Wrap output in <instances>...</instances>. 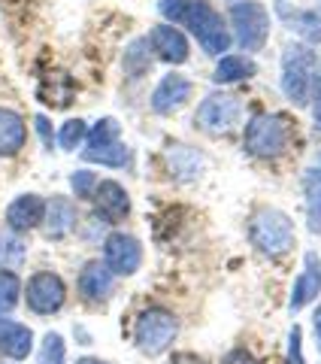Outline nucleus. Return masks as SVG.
<instances>
[{
  "label": "nucleus",
  "instance_id": "1",
  "mask_svg": "<svg viewBox=\"0 0 321 364\" xmlns=\"http://www.w3.org/2000/svg\"><path fill=\"white\" fill-rule=\"evenodd\" d=\"M251 243L270 258H279L285 252H291V246H294L291 219L282 210L261 207L255 215H251Z\"/></svg>",
  "mask_w": 321,
  "mask_h": 364
},
{
  "label": "nucleus",
  "instance_id": "2",
  "mask_svg": "<svg viewBox=\"0 0 321 364\" xmlns=\"http://www.w3.org/2000/svg\"><path fill=\"white\" fill-rule=\"evenodd\" d=\"M182 21H185L188 31L197 37L206 55H222L224 49H231V31H227L222 16L215 13L206 0H191Z\"/></svg>",
  "mask_w": 321,
  "mask_h": 364
},
{
  "label": "nucleus",
  "instance_id": "3",
  "mask_svg": "<svg viewBox=\"0 0 321 364\" xmlns=\"http://www.w3.org/2000/svg\"><path fill=\"white\" fill-rule=\"evenodd\" d=\"M179 334V322L170 310H160V306H148L136 316L134 325V343L140 346L146 355H160Z\"/></svg>",
  "mask_w": 321,
  "mask_h": 364
},
{
  "label": "nucleus",
  "instance_id": "4",
  "mask_svg": "<svg viewBox=\"0 0 321 364\" xmlns=\"http://www.w3.org/2000/svg\"><path fill=\"white\" fill-rule=\"evenodd\" d=\"M315 79V55L306 46H288L282 55V91L291 97V104L303 107Z\"/></svg>",
  "mask_w": 321,
  "mask_h": 364
},
{
  "label": "nucleus",
  "instance_id": "5",
  "mask_svg": "<svg viewBox=\"0 0 321 364\" xmlns=\"http://www.w3.org/2000/svg\"><path fill=\"white\" fill-rule=\"evenodd\" d=\"M288 146V122L282 116H255L246 124V149L255 158H276Z\"/></svg>",
  "mask_w": 321,
  "mask_h": 364
},
{
  "label": "nucleus",
  "instance_id": "6",
  "mask_svg": "<svg viewBox=\"0 0 321 364\" xmlns=\"http://www.w3.org/2000/svg\"><path fill=\"white\" fill-rule=\"evenodd\" d=\"M231 25H234L236 46L246 52L261 49L270 37V16L255 0H243V4L231 6Z\"/></svg>",
  "mask_w": 321,
  "mask_h": 364
},
{
  "label": "nucleus",
  "instance_id": "7",
  "mask_svg": "<svg viewBox=\"0 0 321 364\" xmlns=\"http://www.w3.org/2000/svg\"><path fill=\"white\" fill-rule=\"evenodd\" d=\"M239 112H243V107H239L236 97L210 95V97H203V104L194 112V124H197L203 134H224L239 122Z\"/></svg>",
  "mask_w": 321,
  "mask_h": 364
},
{
  "label": "nucleus",
  "instance_id": "8",
  "mask_svg": "<svg viewBox=\"0 0 321 364\" xmlns=\"http://www.w3.org/2000/svg\"><path fill=\"white\" fill-rule=\"evenodd\" d=\"M25 298H28V306H31L33 313L52 316V313H58L61 306H64V301H67V286H64V279L58 277V273L40 270V273H33V277L28 279Z\"/></svg>",
  "mask_w": 321,
  "mask_h": 364
},
{
  "label": "nucleus",
  "instance_id": "9",
  "mask_svg": "<svg viewBox=\"0 0 321 364\" xmlns=\"http://www.w3.org/2000/svg\"><path fill=\"white\" fill-rule=\"evenodd\" d=\"M103 261L112 277H131L143 261V246L131 234H109L103 243Z\"/></svg>",
  "mask_w": 321,
  "mask_h": 364
},
{
  "label": "nucleus",
  "instance_id": "10",
  "mask_svg": "<svg viewBox=\"0 0 321 364\" xmlns=\"http://www.w3.org/2000/svg\"><path fill=\"white\" fill-rule=\"evenodd\" d=\"M94 210L103 215L107 222H119V219H128L131 213V198L128 191H124V186H119L116 179H103L97 182L94 188Z\"/></svg>",
  "mask_w": 321,
  "mask_h": 364
},
{
  "label": "nucleus",
  "instance_id": "11",
  "mask_svg": "<svg viewBox=\"0 0 321 364\" xmlns=\"http://www.w3.org/2000/svg\"><path fill=\"white\" fill-rule=\"evenodd\" d=\"M188 97H191L188 79L182 73H167L158 82V88L152 91V109L158 112V116H170V112H176Z\"/></svg>",
  "mask_w": 321,
  "mask_h": 364
},
{
  "label": "nucleus",
  "instance_id": "12",
  "mask_svg": "<svg viewBox=\"0 0 321 364\" xmlns=\"http://www.w3.org/2000/svg\"><path fill=\"white\" fill-rule=\"evenodd\" d=\"M148 46H152V55H158V58L167 64L188 61V40H185V33L173 25H158L148 33Z\"/></svg>",
  "mask_w": 321,
  "mask_h": 364
},
{
  "label": "nucleus",
  "instance_id": "13",
  "mask_svg": "<svg viewBox=\"0 0 321 364\" xmlns=\"http://www.w3.org/2000/svg\"><path fill=\"white\" fill-rule=\"evenodd\" d=\"M43 213H45V200L28 191V195H18L6 207V222L13 231H33L37 225H43Z\"/></svg>",
  "mask_w": 321,
  "mask_h": 364
},
{
  "label": "nucleus",
  "instance_id": "14",
  "mask_svg": "<svg viewBox=\"0 0 321 364\" xmlns=\"http://www.w3.org/2000/svg\"><path fill=\"white\" fill-rule=\"evenodd\" d=\"M0 352L13 361H25L33 352V331L21 322L4 318V322H0Z\"/></svg>",
  "mask_w": 321,
  "mask_h": 364
},
{
  "label": "nucleus",
  "instance_id": "15",
  "mask_svg": "<svg viewBox=\"0 0 321 364\" xmlns=\"http://www.w3.org/2000/svg\"><path fill=\"white\" fill-rule=\"evenodd\" d=\"M76 225V210L67 198H52L45 200V213H43V231L52 240H61L64 234H70Z\"/></svg>",
  "mask_w": 321,
  "mask_h": 364
},
{
  "label": "nucleus",
  "instance_id": "16",
  "mask_svg": "<svg viewBox=\"0 0 321 364\" xmlns=\"http://www.w3.org/2000/svg\"><path fill=\"white\" fill-rule=\"evenodd\" d=\"M303 273L294 286V294H291V310H303L306 304H312L321 291V261L315 252H306V261H303Z\"/></svg>",
  "mask_w": 321,
  "mask_h": 364
},
{
  "label": "nucleus",
  "instance_id": "17",
  "mask_svg": "<svg viewBox=\"0 0 321 364\" xmlns=\"http://www.w3.org/2000/svg\"><path fill=\"white\" fill-rule=\"evenodd\" d=\"M79 291L85 301H107L112 294V273L100 261H88L79 273Z\"/></svg>",
  "mask_w": 321,
  "mask_h": 364
},
{
  "label": "nucleus",
  "instance_id": "18",
  "mask_svg": "<svg viewBox=\"0 0 321 364\" xmlns=\"http://www.w3.org/2000/svg\"><path fill=\"white\" fill-rule=\"evenodd\" d=\"M28 140V128L16 109L0 107V155L13 158L21 152V146Z\"/></svg>",
  "mask_w": 321,
  "mask_h": 364
},
{
  "label": "nucleus",
  "instance_id": "19",
  "mask_svg": "<svg viewBox=\"0 0 321 364\" xmlns=\"http://www.w3.org/2000/svg\"><path fill=\"white\" fill-rule=\"evenodd\" d=\"M276 9H279V16L285 18V25H291L297 33H303L309 43H321V16L300 13V9H294L291 4H285V0H279Z\"/></svg>",
  "mask_w": 321,
  "mask_h": 364
},
{
  "label": "nucleus",
  "instance_id": "20",
  "mask_svg": "<svg viewBox=\"0 0 321 364\" xmlns=\"http://www.w3.org/2000/svg\"><path fill=\"white\" fill-rule=\"evenodd\" d=\"M258 67L251 58H246V55H224V58L219 61V67L212 70V82L219 85H227V82H243V79L255 76Z\"/></svg>",
  "mask_w": 321,
  "mask_h": 364
},
{
  "label": "nucleus",
  "instance_id": "21",
  "mask_svg": "<svg viewBox=\"0 0 321 364\" xmlns=\"http://www.w3.org/2000/svg\"><path fill=\"white\" fill-rule=\"evenodd\" d=\"M303 191H306V219H309V231L321 234V167H312L303 179Z\"/></svg>",
  "mask_w": 321,
  "mask_h": 364
},
{
  "label": "nucleus",
  "instance_id": "22",
  "mask_svg": "<svg viewBox=\"0 0 321 364\" xmlns=\"http://www.w3.org/2000/svg\"><path fill=\"white\" fill-rule=\"evenodd\" d=\"M82 158L88 164H103V167H128L131 164V149L124 143H109L100 149H85Z\"/></svg>",
  "mask_w": 321,
  "mask_h": 364
},
{
  "label": "nucleus",
  "instance_id": "23",
  "mask_svg": "<svg viewBox=\"0 0 321 364\" xmlns=\"http://www.w3.org/2000/svg\"><path fill=\"white\" fill-rule=\"evenodd\" d=\"M148 67H152V46L148 40H134L124 52V70L128 76H146Z\"/></svg>",
  "mask_w": 321,
  "mask_h": 364
},
{
  "label": "nucleus",
  "instance_id": "24",
  "mask_svg": "<svg viewBox=\"0 0 321 364\" xmlns=\"http://www.w3.org/2000/svg\"><path fill=\"white\" fill-rule=\"evenodd\" d=\"M119 136H121V124L116 119H100V122H94V128L88 131V149L119 143Z\"/></svg>",
  "mask_w": 321,
  "mask_h": 364
},
{
  "label": "nucleus",
  "instance_id": "25",
  "mask_svg": "<svg viewBox=\"0 0 321 364\" xmlns=\"http://www.w3.org/2000/svg\"><path fill=\"white\" fill-rule=\"evenodd\" d=\"M21 282L13 270H0V313H9L18 304Z\"/></svg>",
  "mask_w": 321,
  "mask_h": 364
},
{
  "label": "nucleus",
  "instance_id": "26",
  "mask_svg": "<svg viewBox=\"0 0 321 364\" xmlns=\"http://www.w3.org/2000/svg\"><path fill=\"white\" fill-rule=\"evenodd\" d=\"M85 136H88L85 122H82V119H70V122L61 124V131H58V146H61L64 152H73L76 146H82Z\"/></svg>",
  "mask_w": 321,
  "mask_h": 364
},
{
  "label": "nucleus",
  "instance_id": "27",
  "mask_svg": "<svg viewBox=\"0 0 321 364\" xmlns=\"http://www.w3.org/2000/svg\"><path fill=\"white\" fill-rule=\"evenodd\" d=\"M67 355V346H64V337L49 331L40 343V364H64Z\"/></svg>",
  "mask_w": 321,
  "mask_h": 364
},
{
  "label": "nucleus",
  "instance_id": "28",
  "mask_svg": "<svg viewBox=\"0 0 321 364\" xmlns=\"http://www.w3.org/2000/svg\"><path fill=\"white\" fill-rule=\"evenodd\" d=\"M70 186H73V195L79 198H91L97 188V176L94 170H76V173L70 176Z\"/></svg>",
  "mask_w": 321,
  "mask_h": 364
},
{
  "label": "nucleus",
  "instance_id": "29",
  "mask_svg": "<svg viewBox=\"0 0 321 364\" xmlns=\"http://www.w3.org/2000/svg\"><path fill=\"white\" fill-rule=\"evenodd\" d=\"M188 4H191V0H160L158 9H160V16H167L170 21H182V18H185Z\"/></svg>",
  "mask_w": 321,
  "mask_h": 364
},
{
  "label": "nucleus",
  "instance_id": "30",
  "mask_svg": "<svg viewBox=\"0 0 321 364\" xmlns=\"http://www.w3.org/2000/svg\"><path fill=\"white\" fill-rule=\"evenodd\" d=\"M222 364H258V361L251 358L246 349H234V352H227V355L222 358Z\"/></svg>",
  "mask_w": 321,
  "mask_h": 364
},
{
  "label": "nucleus",
  "instance_id": "31",
  "mask_svg": "<svg viewBox=\"0 0 321 364\" xmlns=\"http://www.w3.org/2000/svg\"><path fill=\"white\" fill-rule=\"evenodd\" d=\"M33 122H37V134H40V140H43L45 146H52V122L45 119V116H37Z\"/></svg>",
  "mask_w": 321,
  "mask_h": 364
},
{
  "label": "nucleus",
  "instance_id": "32",
  "mask_svg": "<svg viewBox=\"0 0 321 364\" xmlns=\"http://www.w3.org/2000/svg\"><path fill=\"white\" fill-rule=\"evenodd\" d=\"M288 355H291V364H303V358H300V328H291V349H288Z\"/></svg>",
  "mask_w": 321,
  "mask_h": 364
},
{
  "label": "nucleus",
  "instance_id": "33",
  "mask_svg": "<svg viewBox=\"0 0 321 364\" xmlns=\"http://www.w3.org/2000/svg\"><path fill=\"white\" fill-rule=\"evenodd\" d=\"M167 364H203V358H197V355H191V352H176L173 358H170Z\"/></svg>",
  "mask_w": 321,
  "mask_h": 364
},
{
  "label": "nucleus",
  "instance_id": "34",
  "mask_svg": "<svg viewBox=\"0 0 321 364\" xmlns=\"http://www.w3.org/2000/svg\"><path fill=\"white\" fill-rule=\"evenodd\" d=\"M312 112H315V122L321 128V73H318V85H315V107H312Z\"/></svg>",
  "mask_w": 321,
  "mask_h": 364
},
{
  "label": "nucleus",
  "instance_id": "35",
  "mask_svg": "<svg viewBox=\"0 0 321 364\" xmlns=\"http://www.w3.org/2000/svg\"><path fill=\"white\" fill-rule=\"evenodd\" d=\"M315 334H318V346H321V310L315 313Z\"/></svg>",
  "mask_w": 321,
  "mask_h": 364
},
{
  "label": "nucleus",
  "instance_id": "36",
  "mask_svg": "<svg viewBox=\"0 0 321 364\" xmlns=\"http://www.w3.org/2000/svg\"><path fill=\"white\" fill-rule=\"evenodd\" d=\"M76 364H107V361H100V358H79Z\"/></svg>",
  "mask_w": 321,
  "mask_h": 364
}]
</instances>
